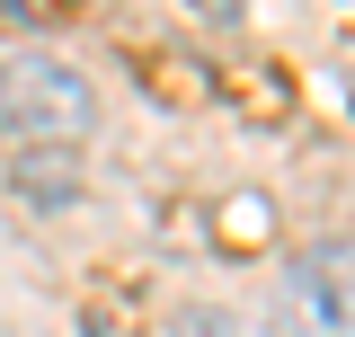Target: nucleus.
<instances>
[{"label":"nucleus","instance_id":"obj_4","mask_svg":"<svg viewBox=\"0 0 355 337\" xmlns=\"http://www.w3.org/2000/svg\"><path fill=\"white\" fill-rule=\"evenodd\" d=\"M9 187H18L36 213H62L71 196H80V168H71V151H18V160H9Z\"/></svg>","mask_w":355,"mask_h":337},{"label":"nucleus","instance_id":"obj_2","mask_svg":"<svg viewBox=\"0 0 355 337\" xmlns=\"http://www.w3.org/2000/svg\"><path fill=\"white\" fill-rule=\"evenodd\" d=\"M293 337H355V249H311L284 275Z\"/></svg>","mask_w":355,"mask_h":337},{"label":"nucleus","instance_id":"obj_5","mask_svg":"<svg viewBox=\"0 0 355 337\" xmlns=\"http://www.w3.org/2000/svg\"><path fill=\"white\" fill-rule=\"evenodd\" d=\"M169 337H249V329H240V320H222V311H178Z\"/></svg>","mask_w":355,"mask_h":337},{"label":"nucleus","instance_id":"obj_3","mask_svg":"<svg viewBox=\"0 0 355 337\" xmlns=\"http://www.w3.org/2000/svg\"><path fill=\"white\" fill-rule=\"evenodd\" d=\"M266 240H275V196L240 187V196H222V205H214V249H222V257H258Z\"/></svg>","mask_w":355,"mask_h":337},{"label":"nucleus","instance_id":"obj_1","mask_svg":"<svg viewBox=\"0 0 355 337\" xmlns=\"http://www.w3.org/2000/svg\"><path fill=\"white\" fill-rule=\"evenodd\" d=\"M98 116V89H89L80 62H62V53H18V62H0V125L18 133L27 151H71Z\"/></svg>","mask_w":355,"mask_h":337}]
</instances>
